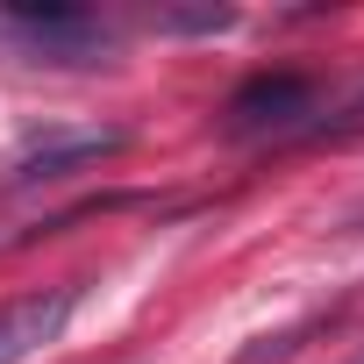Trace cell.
Instances as JSON below:
<instances>
[{
    "instance_id": "1",
    "label": "cell",
    "mask_w": 364,
    "mask_h": 364,
    "mask_svg": "<svg viewBox=\"0 0 364 364\" xmlns=\"http://www.w3.org/2000/svg\"><path fill=\"white\" fill-rule=\"evenodd\" d=\"M8 29L22 36V50L36 65H100L114 50V29L86 8H36V0H15Z\"/></svg>"
},
{
    "instance_id": "5",
    "label": "cell",
    "mask_w": 364,
    "mask_h": 364,
    "mask_svg": "<svg viewBox=\"0 0 364 364\" xmlns=\"http://www.w3.org/2000/svg\"><path fill=\"white\" fill-rule=\"evenodd\" d=\"M350 364H364V350H357V357H350Z\"/></svg>"
},
{
    "instance_id": "2",
    "label": "cell",
    "mask_w": 364,
    "mask_h": 364,
    "mask_svg": "<svg viewBox=\"0 0 364 364\" xmlns=\"http://www.w3.org/2000/svg\"><path fill=\"white\" fill-rule=\"evenodd\" d=\"M314 107H321V86H314V79H300V72H264V79L236 86L222 114H229V136H286V129H300Z\"/></svg>"
},
{
    "instance_id": "4",
    "label": "cell",
    "mask_w": 364,
    "mask_h": 364,
    "mask_svg": "<svg viewBox=\"0 0 364 364\" xmlns=\"http://www.w3.org/2000/svg\"><path fill=\"white\" fill-rule=\"evenodd\" d=\"M122 143H129L122 129H72V136H43L36 150H22L15 178H22V186H36V178H65V171H79V164H100V157H114Z\"/></svg>"
},
{
    "instance_id": "3",
    "label": "cell",
    "mask_w": 364,
    "mask_h": 364,
    "mask_svg": "<svg viewBox=\"0 0 364 364\" xmlns=\"http://www.w3.org/2000/svg\"><path fill=\"white\" fill-rule=\"evenodd\" d=\"M72 307H79V286H50V293L8 300V307H0V364H22L43 343H58V328L72 321Z\"/></svg>"
}]
</instances>
